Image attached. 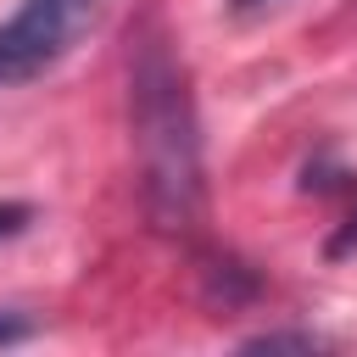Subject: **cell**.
Here are the masks:
<instances>
[{
  "label": "cell",
  "mask_w": 357,
  "mask_h": 357,
  "mask_svg": "<svg viewBox=\"0 0 357 357\" xmlns=\"http://www.w3.org/2000/svg\"><path fill=\"white\" fill-rule=\"evenodd\" d=\"M128 112H134V151H139V184L145 206L162 229H195L206 178H201V128L195 100L184 84V67L162 39L139 45L128 73Z\"/></svg>",
  "instance_id": "obj_1"
},
{
  "label": "cell",
  "mask_w": 357,
  "mask_h": 357,
  "mask_svg": "<svg viewBox=\"0 0 357 357\" xmlns=\"http://www.w3.org/2000/svg\"><path fill=\"white\" fill-rule=\"evenodd\" d=\"M106 0H22L11 22H0V89L39 78L56 67L73 39L100 17Z\"/></svg>",
  "instance_id": "obj_2"
},
{
  "label": "cell",
  "mask_w": 357,
  "mask_h": 357,
  "mask_svg": "<svg viewBox=\"0 0 357 357\" xmlns=\"http://www.w3.org/2000/svg\"><path fill=\"white\" fill-rule=\"evenodd\" d=\"M318 346H324L318 335H284V329H279V335H251V340H245V351H318Z\"/></svg>",
  "instance_id": "obj_3"
},
{
  "label": "cell",
  "mask_w": 357,
  "mask_h": 357,
  "mask_svg": "<svg viewBox=\"0 0 357 357\" xmlns=\"http://www.w3.org/2000/svg\"><path fill=\"white\" fill-rule=\"evenodd\" d=\"M28 223H33V206H28V201H0V240L22 234Z\"/></svg>",
  "instance_id": "obj_4"
},
{
  "label": "cell",
  "mask_w": 357,
  "mask_h": 357,
  "mask_svg": "<svg viewBox=\"0 0 357 357\" xmlns=\"http://www.w3.org/2000/svg\"><path fill=\"white\" fill-rule=\"evenodd\" d=\"M351 251H357V206H351V212H346V223L329 234V257H351Z\"/></svg>",
  "instance_id": "obj_5"
},
{
  "label": "cell",
  "mask_w": 357,
  "mask_h": 357,
  "mask_svg": "<svg viewBox=\"0 0 357 357\" xmlns=\"http://www.w3.org/2000/svg\"><path fill=\"white\" fill-rule=\"evenodd\" d=\"M28 335H33V329H28L22 318H6V312H0V346H17V340H28Z\"/></svg>",
  "instance_id": "obj_6"
},
{
  "label": "cell",
  "mask_w": 357,
  "mask_h": 357,
  "mask_svg": "<svg viewBox=\"0 0 357 357\" xmlns=\"http://www.w3.org/2000/svg\"><path fill=\"white\" fill-rule=\"evenodd\" d=\"M251 6H262V0H234V11H251Z\"/></svg>",
  "instance_id": "obj_7"
}]
</instances>
